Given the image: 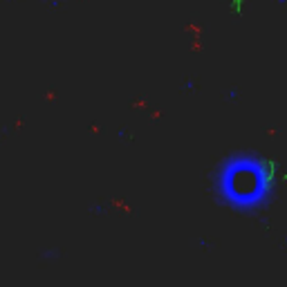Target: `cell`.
<instances>
[{"mask_svg": "<svg viewBox=\"0 0 287 287\" xmlns=\"http://www.w3.org/2000/svg\"><path fill=\"white\" fill-rule=\"evenodd\" d=\"M276 162L256 152H236L220 164L213 177V191L222 204L236 211H256L274 195Z\"/></svg>", "mask_w": 287, "mask_h": 287, "instance_id": "obj_1", "label": "cell"}, {"mask_svg": "<svg viewBox=\"0 0 287 287\" xmlns=\"http://www.w3.org/2000/svg\"><path fill=\"white\" fill-rule=\"evenodd\" d=\"M283 247H285V252H287V238H285V240H283Z\"/></svg>", "mask_w": 287, "mask_h": 287, "instance_id": "obj_2", "label": "cell"}, {"mask_svg": "<svg viewBox=\"0 0 287 287\" xmlns=\"http://www.w3.org/2000/svg\"><path fill=\"white\" fill-rule=\"evenodd\" d=\"M278 2H281V5H285V2H287V0H278Z\"/></svg>", "mask_w": 287, "mask_h": 287, "instance_id": "obj_3", "label": "cell"}]
</instances>
